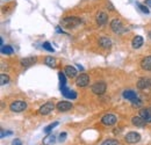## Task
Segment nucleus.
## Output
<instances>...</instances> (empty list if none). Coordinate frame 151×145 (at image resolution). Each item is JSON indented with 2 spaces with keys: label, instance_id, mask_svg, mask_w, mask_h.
I'll use <instances>...</instances> for the list:
<instances>
[{
  "label": "nucleus",
  "instance_id": "f257e3e1",
  "mask_svg": "<svg viewBox=\"0 0 151 145\" xmlns=\"http://www.w3.org/2000/svg\"><path fill=\"white\" fill-rule=\"evenodd\" d=\"M80 23H81V19L77 18V17H68V18L62 19V21H60V24L68 29L75 28L77 26H79Z\"/></svg>",
  "mask_w": 151,
  "mask_h": 145
},
{
  "label": "nucleus",
  "instance_id": "f03ea898",
  "mask_svg": "<svg viewBox=\"0 0 151 145\" xmlns=\"http://www.w3.org/2000/svg\"><path fill=\"white\" fill-rule=\"evenodd\" d=\"M111 29L115 34H123V33L128 32V29L123 26V23L120 19H113L111 21Z\"/></svg>",
  "mask_w": 151,
  "mask_h": 145
},
{
  "label": "nucleus",
  "instance_id": "7ed1b4c3",
  "mask_svg": "<svg viewBox=\"0 0 151 145\" xmlns=\"http://www.w3.org/2000/svg\"><path fill=\"white\" fill-rule=\"evenodd\" d=\"M27 108V102L22 101V100H17V101H13L11 105H9V109L13 113H21L23 110H26Z\"/></svg>",
  "mask_w": 151,
  "mask_h": 145
},
{
  "label": "nucleus",
  "instance_id": "20e7f679",
  "mask_svg": "<svg viewBox=\"0 0 151 145\" xmlns=\"http://www.w3.org/2000/svg\"><path fill=\"white\" fill-rule=\"evenodd\" d=\"M91 90L96 95H102L106 92V90H107V85H106L105 81H96V83H94L92 85Z\"/></svg>",
  "mask_w": 151,
  "mask_h": 145
},
{
  "label": "nucleus",
  "instance_id": "39448f33",
  "mask_svg": "<svg viewBox=\"0 0 151 145\" xmlns=\"http://www.w3.org/2000/svg\"><path fill=\"white\" fill-rule=\"evenodd\" d=\"M90 84V77L85 73L78 74V77L76 78V85L78 87H86Z\"/></svg>",
  "mask_w": 151,
  "mask_h": 145
},
{
  "label": "nucleus",
  "instance_id": "423d86ee",
  "mask_svg": "<svg viewBox=\"0 0 151 145\" xmlns=\"http://www.w3.org/2000/svg\"><path fill=\"white\" fill-rule=\"evenodd\" d=\"M124 141L128 143V144H136L141 141V135L138 132H135V131H130L124 137Z\"/></svg>",
  "mask_w": 151,
  "mask_h": 145
},
{
  "label": "nucleus",
  "instance_id": "0eeeda50",
  "mask_svg": "<svg viewBox=\"0 0 151 145\" xmlns=\"http://www.w3.org/2000/svg\"><path fill=\"white\" fill-rule=\"evenodd\" d=\"M116 121H117V118H116V116L113 115V114H106L105 116L101 117V123L104 126H106V127L114 126L116 123Z\"/></svg>",
  "mask_w": 151,
  "mask_h": 145
},
{
  "label": "nucleus",
  "instance_id": "6e6552de",
  "mask_svg": "<svg viewBox=\"0 0 151 145\" xmlns=\"http://www.w3.org/2000/svg\"><path fill=\"white\" fill-rule=\"evenodd\" d=\"M54 109H55V105L52 102H47L43 106H41V108L38 109V113L41 115H49Z\"/></svg>",
  "mask_w": 151,
  "mask_h": 145
},
{
  "label": "nucleus",
  "instance_id": "1a4fd4ad",
  "mask_svg": "<svg viewBox=\"0 0 151 145\" xmlns=\"http://www.w3.org/2000/svg\"><path fill=\"white\" fill-rule=\"evenodd\" d=\"M36 60H37V58H36V57H34V56H30V57H26V58H22V59L20 60V64H21L23 67H29V66L34 65V64L36 63Z\"/></svg>",
  "mask_w": 151,
  "mask_h": 145
},
{
  "label": "nucleus",
  "instance_id": "9d476101",
  "mask_svg": "<svg viewBox=\"0 0 151 145\" xmlns=\"http://www.w3.org/2000/svg\"><path fill=\"white\" fill-rule=\"evenodd\" d=\"M56 108L58 111H68L72 108V103L69 101H59L56 105Z\"/></svg>",
  "mask_w": 151,
  "mask_h": 145
},
{
  "label": "nucleus",
  "instance_id": "9b49d317",
  "mask_svg": "<svg viewBox=\"0 0 151 145\" xmlns=\"http://www.w3.org/2000/svg\"><path fill=\"white\" fill-rule=\"evenodd\" d=\"M95 19H96V23L99 26H105L107 23V21H108V15L105 12H99L96 14Z\"/></svg>",
  "mask_w": 151,
  "mask_h": 145
},
{
  "label": "nucleus",
  "instance_id": "f8f14e48",
  "mask_svg": "<svg viewBox=\"0 0 151 145\" xmlns=\"http://www.w3.org/2000/svg\"><path fill=\"white\" fill-rule=\"evenodd\" d=\"M112 44H113V42H112V39H111L109 37L102 36V37H100V38H99V45H100L101 48L109 49V48L112 47Z\"/></svg>",
  "mask_w": 151,
  "mask_h": 145
},
{
  "label": "nucleus",
  "instance_id": "ddd939ff",
  "mask_svg": "<svg viewBox=\"0 0 151 145\" xmlns=\"http://www.w3.org/2000/svg\"><path fill=\"white\" fill-rule=\"evenodd\" d=\"M132 123L135 127L143 128V127H145V124H147L148 122H147L142 116H134L132 118Z\"/></svg>",
  "mask_w": 151,
  "mask_h": 145
},
{
  "label": "nucleus",
  "instance_id": "4468645a",
  "mask_svg": "<svg viewBox=\"0 0 151 145\" xmlns=\"http://www.w3.org/2000/svg\"><path fill=\"white\" fill-rule=\"evenodd\" d=\"M141 67L143 70H145V71H151V55L144 57L141 60Z\"/></svg>",
  "mask_w": 151,
  "mask_h": 145
},
{
  "label": "nucleus",
  "instance_id": "2eb2a0df",
  "mask_svg": "<svg viewBox=\"0 0 151 145\" xmlns=\"http://www.w3.org/2000/svg\"><path fill=\"white\" fill-rule=\"evenodd\" d=\"M64 72H65V74H66L69 78H71V79H73V78H77V77H78V71H77V69L73 67V66H70V65L65 67Z\"/></svg>",
  "mask_w": 151,
  "mask_h": 145
},
{
  "label": "nucleus",
  "instance_id": "dca6fc26",
  "mask_svg": "<svg viewBox=\"0 0 151 145\" xmlns=\"http://www.w3.org/2000/svg\"><path fill=\"white\" fill-rule=\"evenodd\" d=\"M143 42H144V39H143V37L142 36H139V35L135 36L132 41V48H134V49H139V48L143 45Z\"/></svg>",
  "mask_w": 151,
  "mask_h": 145
},
{
  "label": "nucleus",
  "instance_id": "f3484780",
  "mask_svg": "<svg viewBox=\"0 0 151 145\" xmlns=\"http://www.w3.org/2000/svg\"><path fill=\"white\" fill-rule=\"evenodd\" d=\"M60 91L63 93V95H64L65 98H68V99H76V98H77V93H76L75 91L69 90L66 86H65V87H62Z\"/></svg>",
  "mask_w": 151,
  "mask_h": 145
},
{
  "label": "nucleus",
  "instance_id": "a211bd4d",
  "mask_svg": "<svg viewBox=\"0 0 151 145\" xmlns=\"http://www.w3.org/2000/svg\"><path fill=\"white\" fill-rule=\"evenodd\" d=\"M137 88L138 90H145L149 88V78H141L137 81Z\"/></svg>",
  "mask_w": 151,
  "mask_h": 145
},
{
  "label": "nucleus",
  "instance_id": "6ab92c4d",
  "mask_svg": "<svg viewBox=\"0 0 151 145\" xmlns=\"http://www.w3.org/2000/svg\"><path fill=\"white\" fill-rule=\"evenodd\" d=\"M139 116H142L148 123H151V109H142L139 111Z\"/></svg>",
  "mask_w": 151,
  "mask_h": 145
},
{
  "label": "nucleus",
  "instance_id": "aec40b11",
  "mask_svg": "<svg viewBox=\"0 0 151 145\" xmlns=\"http://www.w3.org/2000/svg\"><path fill=\"white\" fill-rule=\"evenodd\" d=\"M123 98L127 99V100H129L132 102V100L137 99L138 96H137V93H135L134 91H124L123 92Z\"/></svg>",
  "mask_w": 151,
  "mask_h": 145
},
{
  "label": "nucleus",
  "instance_id": "412c9836",
  "mask_svg": "<svg viewBox=\"0 0 151 145\" xmlns=\"http://www.w3.org/2000/svg\"><path fill=\"white\" fill-rule=\"evenodd\" d=\"M44 62H45V65H48L50 67H55L56 66V59L52 56H48Z\"/></svg>",
  "mask_w": 151,
  "mask_h": 145
},
{
  "label": "nucleus",
  "instance_id": "4be33fe9",
  "mask_svg": "<svg viewBox=\"0 0 151 145\" xmlns=\"http://www.w3.org/2000/svg\"><path fill=\"white\" fill-rule=\"evenodd\" d=\"M58 77H59V81H60V88L66 86V78H65V72L59 71L58 72Z\"/></svg>",
  "mask_w": 151,
  "mask_h": 145
},
{
  "label": "nucleus",
  "instance_id": "5701e85b",
  "mask_svg": "<svg viewBox=\"0 0 151 145\" xmlns=\"http://www.w3.org/2000/svg\"><path fill=\"white\" fill-rule=\"evenodd\" d=\"M1 52L4 55H12L14 52V50L11 45H4V47H1Z\"/></svg>",
  "mask_w": 151,
  "mask_h": 145
},
{
  "label": "nucleus",
  "instance_id": "b1692460",
  "mask_svg": "<svg viewBox=\"0 0 151 145\" xmlns=\"http://www.w3.org/2000/svg\"><path fill=\"white\" fill-rule=\"evenodd\" d=\"M8 83H9V77L7 74H5V73H1L0 74V84L4 86L6 84H8Z\"/></svg>",
  "mask_w": 151,
  "mask_h": 145
},
{
  "label": "nucleus",
  "instance_id": "393cba45",
  "mask_svg": "<svg viewBox=\"0 0 151 145\" xmlns=\"http://www.w3.org/2000/svg\"><path fill=\"white\" fill-rule=\"evenodd\" d=\"M137 7H138V8H139V9H141L143 13H145V14H149V13H150V9L148 8V6H147L145 4L143 5V4H139V2H137Z\"/></svg>",
  "mask_w": 151,
  "mask_h": 145
},
{
  "label": "nucleus",
  "instance_id": "a878e982",
  "mask_svg": "<svg viewBox=\"0 0 151 145\" xmlns=\"http://www.w3.org/2000/svg\"><path fill=\"white\" fill-rule=\"evenodd\" d=\"M57 126H58V122H54V123H51V124L47 126V127L44 128V132H45V134H49V132H50V131H51L55 127H57Z\"/></svg>",
  "mask_w": 151,
  "mask_h": 145
},
{
  "label": "nucleus",
  "instance_id": "bb28decb",
  "mask_svg": "<svg viewBox=\"0 0 151 145\" xmlns=\"http://www.w3.org/2000/svg\"><path fill=\"white\" fill-rule=\"evenodd\" d=\"M101 145H120V143L116 139H106Z\"/></svg>",
  "mask_w": 151,
  "mask_h": 145
},
{
  "label": "nucleus",
  "instance_id": "cd10ccee",
  "mask_svg": "<svg viewBox=\"0 0 151 145\" xmlns=\"http://www.w3.org/2000/svg\"><path fill=\"white\" fill-rule=\"evenodd\" d=\"M52 143H55V136L54 135H50L44 139V144H52Z\"/></svg>",
  "mask_w": 151,
  "mask_h": 145
},
{
  "label": "nucleus",
  "instance_id": "c85d7f7f",
  "mask_svg": "<svg viewBox=\"0 0 151 145\" xmlns=\"http://www.w3.org/2000/svg\"><path fill=\"white\" fill-rule=\"evenodd\" d=\"M43 49H45V50H48V51H50V52H54V48L50 45L49 42H44V43H43Z\"/></svg>",
  "mask_w": 151,
  "mask_h": 145
},
{
  "label": "nucleus",
  "instance_id": "c756f323",
  "mask_svg": "<svg viewBox=\"0 0 151 145\" xmlns=\"http://www.w3.org/2000/svg\"><path fill=\"white\" fill-rule=\"evenodd\" d=\"M132 106H134V107H139V106H142V101H141L138 98H137V99H135V100H132Z\"/></svg>",
  "mask_w": 151,
  "mask_h": 145
},
{
  "label": "nucleus",
  "instance_id": "7c9ffc66",
  "mask_svg": "<svg viewBox=\"0 0 151 145\" xmlns=\"http://www.w3.org/2000/svg\"><path fill=\"white\" fill-rule=\"evenodd\" d=\"M66 132H62L60 135H59V142H64L65 141V138H66Z\"/></svg>",
  "mask_w": 151,
  "mask_h": 145
},
{
  "label": "nucleus",
  "instance_id": "2f4dec72",
  "mask_svg": "<svg viewBox=\"0 0 151 145\" xmlns=\"http://www.w3.org/2000/svg\"><path fill=\"white\" fill-rule=\"evenodd\" d=\"M8 135H12V131H8V132H6V134H5V131H4V130H1V138H4L5 136H8Z\"/></svg>",
  "mask_w": 151,
  "mask_h": 145
},
{
  "label": "nucleus",
  "instance_id": "473e14b6",
  "mask_svg": "<svg viewBox=\"0 0 151 145\" xmlns=\"http://www.w3.org/2000/svg\"><path fill=\"white\" fill-rule=\"evenodd\" d=\"M13 145H22V143H21L20 139H14L13 141Z\"/></svg>",
  "mask_w": 151,
  "mask_h": 145
},
{
  "label": "nucleus",
  "instance_id": "72a5a7b5",
  "mask_svg": "<svg viewBox=\"0 0 151 145\" xmlns=\"http://www.w3.org/2000/svg\"><path fill=\"white\" fill-rule=\"evenodd\" d=\"M107 7H109L111 11H114V7H113V5L111 4V1H107Z\"/></svg>",
  "mask_w": 151,
  "mask_h": 145
},
{
  "label": "nucleus",
  "instance_id": "f704fd0d",
  "mask_svg": "<svg viewBox=\"0 0 151 145\" xmlns=\"http://www.w3.org/2000/svg\"><path fill=\"white\" fill-rule=\"evenodd\" d=\"M144 4H145L148 7H150L151 8V0H144Z\"/></svg>",
  "mask_w": 151,
  "mask_h": 145
},
{
  "label": "nucleus",
  "instance_id": "c9c22d12",
  "mask_svg": "<svg viewBox=\"0 0 151 145\" xmlns=\"http://www.w3.org/2000/svg\"><path fill=\"white\" fill-rule=\"evenodd\" d=\"M78 70H79V71H83V70H84V67H83V66H80V65L78 64Z\"/></svg>",
  "mask_w": 151,
  "mask_h": 145
},
{
  "label": "nucleus",
  "instance_id": "e433bc0d",
  "mask_svg": "<svg viewBox=\"0 0 151 145\" xmlns=\"http://www.w3.org/2000/svg\"><path fill=\"white\" fill-rule=\"evenodd\" d=\"M149 88H151V78H149Z\"/></svg>",
  "mask_w": 151,
  "mask_h": 145
},
{
  "label": "nucleus",
  "instance_id": "4c0bfd02",
  "mask_svg": "<svg viewBox=\"0 0 151 145\" xmlns=\"http://www.w3.org/2000/svg\"><path fill=\"white\" fill-rule=\"evenodd\" d=\"M149 37H150V38H151V32H150V33H149Z\"/></svg>",
  "mask_w": 151,
  "mask_h": 145
}]
</instances>
